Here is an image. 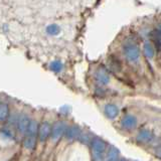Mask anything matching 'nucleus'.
Returning <instances> with one entry per match:
<instances>
[{"label":"nucleus","mask_w":161,"mask_h":161,"mask_svg":"<svg viewBox=\"0 0 161 161\" xmlns=\"http://www.w3.org/2000/svg\"><path fill=\"white\" fill-rule=\"evenodd\" d=\"M37 132H38V123H37V121L34 120V119H30L25 135H27V136H36V137H37Z\"/></svg>","instance_id":"nucleus-11"},{"label":"nucleus","mask_w":161,"mask_h":161,"mask_svg":"<svg viewBox=\"0 0 161 161\" xmlns=\"http://www.w3.org/2000/svg\"><path fill=\"white\" fill-rule=\"evenodd\" d=\"M94 161H104V153L106 151V143L100 138H94L91 141Z\"/></svg>","instance_id":"nucleus-1"},{"label":"nucleus","mask_w":161,"mask_h":161,"mask_svg":"<svg viewBox=\"0 0 161 161\" xmlns=\"http://www.w3.org/2000/svg\"><path fill=\"white\" fill-rule=\"evenodd\" d=\"M105 114L110 119H115L119 114V109L114 104H107L105 106Z\"/></svg>","instance_id":"nucleus-10"},{"label":"nucleus","mask_w":161,"mask_h":161,"mask_svg":"<svg viewBox=\"0 0 161 161\" xmlns=\"http://www.w3.org/2000/svg\"><path fill=\"white\" fill-rule=\"evenodd\" d=\"M67 129L63 121H58L52 126V133H50V139L54 142L58 141L64 134V131Z\"/></svg>","instance_id":"nucleus-2"},{"label":"nucleus","mask_w":161,"mask_h":161,"mask_svg":"<svg viewBox=\"0 0 161 161\" xmlns=\"http://www.w3.org/2000/svg\"><path fill=\"white\" fill-rule=\"evenodd\" d=\"M137 139L141 142H149L153 139V134L149 130H141L137 135Z\"/></svg>","instance_id":"nucleus-12"},{"label":"nucleus","mask_w":161,"mask_h":161,"mask_svg":"<svg viewBox=\"0 0 161 161\" xmlns=\"http://www.w3.org/2000/svg\"><path fill=\"white\" fill-rule=\"evenodd\" d=\"M96 80L100 85H108L110 82V75L107 73V70L103 68L98 69L97 73H96Z\"/></svg>","instance_id":"nucleus-7"},{"label":"nucleus","mask_w":161,"mask_h":161,"mask_svg":"<svg viewBox=\"0 0 161 161\" xmlns=\"http://www.w3.org/2000/svg\"><path fill=\"white\" fill-rule=\"evenodd\" d=\"M9 118V107L6 103H0V122Z\"/></svg>","instance_id":"nucleus-13"},{"label":"nucleus","mask_w":161,"mask_h":161,"mask_svg":"<svg viewBox=\"0 0 161 161\" xmlns=\"http://www.w3.org/2000/svg\"><path fill=\"white\" fill-rule=\"evenodd\" d=\"M144 53L148 58H152L154 55V48L152 47V44L149 42H146L144 44Z\"/></svg>","instance_id":"nucleus-16"},{"label":"nucleus","mask_w":161,"mask_h":161,"mask_svg":"<svg viewBox=\"0 0 161 161\" xmlns=\"http://www.w3.org/2000/svg\"><path fill=\"white\" fill-rule=\"evenodd\" d=\"M118 157H119V151L112 146L108 150L107 158H106L105 161H118Z\"/></svg>","instance_id":"nucleus-14"},{"label":"nucleus","mask_w":161,"mask_h":161,"mask_svg":"<svg viewBox=\"0 0 161 161\" xmlns=\"http://www.w3.org/2000/svg\"><path fill=\"white\" fill-rule=\"evenodd\" d=\"M158 30H159V31L161 32V24H160V26H159V29H158Z\"/></svg>","instance_id":"nucleus-22"},{"label":"nucleus","mask_w":161,"mask_h":161,"mask_svg":"<svg viewBox=\"0 0 161 161\" xmlns=\"http://www.w3.org/2000/svg\"><path fill=\"white\" fill-rule=\"evenodd\" d=\"M124 53H125V57L127 58L128 60L130 62H136L139 58L140 52L137 45L129 43L124 48Z\"/></svg>","instance_id":"nucleus-4"},{"label":"nucleus","mask_w":161,"mask_h":161,"mask_svg":"<svg viewBox=\"0 0 161 161\" xmlns=\"http://www.w3.org/2000/svg\"><path fill=\"white\" fill-rule=\"evenodd\" d=\"M63 69V64L58 62V60H55V62H53L52 64H50V69L53 70V72L55 73H58L60 72Z\"/></svg>","instance_id":"nucleus-19"},{"label":"nucleus","mask_w":161,"mask_h":161,"mask_svg":"<svg viewBox=\"0 0 161 161\" xmlns=\"http://www.w3.org/2000/svg\"><path fill=\"white\" fill-rule=\"evenodd\" d=\"M155 154L157 156H159V157H161V145L158 146V147L155 149Z\"/></svg>","instance_id":"nucleus-21"},{"label":"nucleus","mask_w":161,"mask_h":161,"mask_svg":"<svg viewBox=\"0 0 161 161\" xmlns=\"http://www.w3.org/2000/svg\"><path fill=\"white\" fill-rule=\"evenodd\" d=\"M29 117L26 114H21L19 115V117L16 119V129L20 134H24L26 133V130L29 124Z\"/></svg>","instance_id":"nucleus-6"},{"label":"nucleus","mask_w":161,"mask_h":161,"mask_svg":"<svg viewBox=\"0 0 161 161\" xmlns=\"http://www.w3.org/2000/svg\"><path fill=\"white\" fill-rule=\"evenodd\" d=\"M59 30H60V28H59L58 25H57V24H50V25H48L47 28V32L48 34L53 35V34H58L59 32Z\"/></svg>","instance_id":"nucleus-18"},{"label":"nucleus","mask_w":161,"mask_h":161,"mask_svg":"<svg viewBox=\"0 0 161 161\" xmlns=\"http://www.w3.org/2000/svg\"><path fill=\"white\" fill-rule=\"evenodd\" d=\"M64 138L67 140L69 141H73L75 139H79L80 136H82V131H80V128L77 125H72V126H69L67 127L64 131Z\"/></svg>","instance_id":"nucleus-5"},{"label":"nucleus","mask_w":161,"mask_h":161,"mask_svg":"<svg viewBox=\"0 0 161 161\" xmlns=\"http://www.w3.org/2000/svg\"><path fill=\"white\" fill-rule=\"evenodd\" d=\"M121 124L125 129H132L137 124V119L133 115H126L121 121Z\"/></svg>","instance_id":"nucleus-9"},{"label":"nucleus","mask_w":161,"mask_h":161,"mask_svg":"<svg viewBox=\"0 0 161 161\" xmlns=\"http://www.w3.org/2000/svg\"><path fill=\"white\" fill-rule=\"evenodd\" d=\"M109 67L111 69L114 70V72H118L120 69V63L118 62V59H116L115 58H112L109 59Z\"/></svg>","instance_id":"nucleus-17"},{"label":"nucleus","mask_w":161,"mask_h":161,"mask_svg":"<svg viewBox=\"0 0 161 161\" xmlns=\"http://www.w3.org/2000/svg\"><path fill=\"white\" fill-rule=\"evenodd\" d=\"M118 161H126L125 159H120V160H118Z\"/></svg>","instance_id":"nucleus-23"},{"label":"nucleus","mask_w":161,"mask_h":161,"mask_svg":"<svg viewBox=\"0 0 161 161\" xmlns=\"http://www.w3.org/2000/svg\"><path fill=\"white\" fill-rule=\"evenodd\" d=\"M153 39H154L156 47L158 48H161V32L159 30H157V31H155L153 33Z\"/></svg>","instance_id":"nucleus-20"},{"label":"nucleus","mask_w":161,"mask_h":161,"mask_svg":"<svg viewBox=\"0 0 161 161\" xmlns=\"http://www.w3.org/2000/svg\"><path fill=\"white\" fill-rule=\"evenodd\" d=\"M0 136L5 140H13L14 139V135L12 133V131L8 128H1V130H0Z\"/></svg>","instance_id":"nucleus-15"},{"label":"nucleus","mask_w":161,"mask_h":161,"mask_svg":"<svg viewBox=\"0 0 161 161\" xmlns=\"http://www.w3.org/2000/svg\"><path fill=\"white\" fill-rule=\"evenodd\" d=\"M50 133H52V125L48 122L43 121L38 125L37 137L40 142H45L48 138H50Z\"/></svg>","instance_id":"nucleus-3"},{"label":"nucleus","mask_w":161,"mask_h":161,"mask_svg":"<svg viewBox=\"0 0 161 161\" xmlns=\"http://www.w3.org/2000/svg\"><path fill=\"white\" fill-rule=\"evenodd\" d=\"M37 144V137L36 136H27L25 135L22 140V145L25 149L27 150H33L36 147Z\"/></svg>","instance_id":"nucleus-8"}]
</instances>
